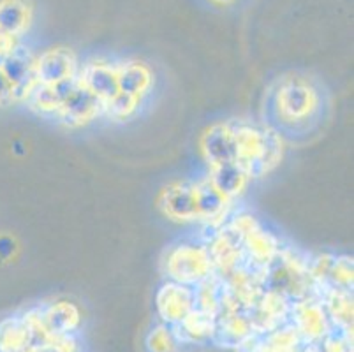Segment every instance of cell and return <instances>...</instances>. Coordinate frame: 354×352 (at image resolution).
<instances>
[{
    "mask_svg": "<svg viewBox=\"0 0 354 352\" xmlns=\"http://www.w3.org/2000/svg\"><path fill=\"white\" fill-rule=\"evenodd\" d=\"M224 225L236 234L247 263L256 268L268 266L284 248L282 238L250 212L231 213Z\"/></svg>",
    "mask_w": 354,
    "mask_h": 352,
    "instance_id": "277c9868",
    "label": "cell"
},
{
    "mask_svg": "<svg viewBox=\"0 0 354 352\" xmlns=\"http://www.w3.org/2000/svg\"><path fill=\"white\" fill-rule=\"evenodd\" d=\"M162 271L167 280L194 287L215 275L214 264L205 240H178L166 248Z\"/></svg>",
    "mask_w": 354,
    "mask_h": 352,
    "instance_id": "3957f363",
    "label": "cell"
},
{
    "mask_svg": "<svg viewBox=\"0 0 354 352\" xmlns=\"http://www.w3.org/2000/svg\"><path fill=\"white\" fill-rule=\"evenodd\" d=\"M265 289L275 290L288 299H298L304 296L315 295L314 284L308 273V257L301 256L292 247H286L281 254L263 268Z\"/></svg>",
    "mask_w": 354,
    "mask_h": 352,
    "instance_id": "5b68a950",
    "label": "cell"
},
{
    "mask_svg": "<svg viewBox=\"0 0 354 352\" xmlns=\"http://www.w3.org/2000/svg\"><path fill=\"white\" fill-rule=\"evenodd\" d=\"M196 206H198V222L208 229L221 228L231 215L233 203L227 201L208 180V176L196 180Z\"/></svg>",
    "mask_w": 354,
    "mask_h": 352,
    "instance_id": "e0dca14e",
    "label": "cell"
},
{
    "mask_svg": "<svg viewBox=\"0 0 354 352\" xmlns=\"http://www.w3.org/2000/svg\"><path fill=\"white\" fill-rule=\"evenodd\" d=\"M102 118V106L97 101V97L90 92L88 89L82 85L76 77V86L73 92L67 95L62 108L57 111V115L51 118L64 129L76 131V129H85L90 124Z\"/></svg>",
    "mask_w": 354,
    "mask_h": 352,
    "instance_id": "52a82bcc",
    "label": "cell"
},
{
    "mask_svg": "<svg viewBox=\"0 0 354 352\" xmlns=\"http://www.w3.org/2000/svg\"><path fill=\"white\" fill-rule=\"evenodd\" d=\"M252 335L254 328L249 317V310H222L221 314L217 315V328H215L214 342H217L222 347L238 349Z\"/></svg>",
    "mask_w": 354,
    "mask_h": 352,
    "instance_id": "ffe728a7",
    "label": "cell"
},
{
    "mask_svg": "<svg viewBox=\"0 0 354 352\" xmlns=\"http://www.w3.org/2000/svg\"><path fill=\"white\" fill-rule=\"evenodd\" d=\"M331 326L339 331L353 335V290L339 289V287H326L317 293Z\"/></svg>",
    "mask_w": 354,
    "mask_h": 352,
    "instance_id": "7402d4cb",
    "label": "cell"
},
{
    "mask_svg": "<svg viewBox=\"0 0 354 352\" xmlns=\"http://www.w3.org/2000/svg\"><path fill=\"white\" fill-rule=\"evenodd\" d=\"M156 308L164 324H180L194 310V289L166 280L156 293Z\"/></svg>",
    "mask_w": 354,
    "mask_h": 352,
    "instance_id": "5bb4252c",
    "label": "cell"
},
{
    "mask_svg": "<svg viewBox=\"0 0 354 352\" xmlns=\"http://www.w3.org/2000/svg\"><path fill=\"white\" fill-rule=\"evenodd\" d=\"M74 86H76V77L53 83V85H37L25 101V106L37 116L53 118L57 111L62 108L64 101L73 92Z\"/></svg>",
    "mask_w": 354,
    "mask_h": 352,
    "instance_id": "44dd1931",
    "label": "cell"
},
{
    "mask_svg": "<svg viewBox=\"0 0 354 352\" xmlns=\"http://www.w3.org/2000/svg\"><path fill=\"white\" fill-rule=\"evenodd\" d=\"M205 243L208 247V254H210L212 264H214L215 275L221 277V279L230 275L231 271L247 263L240 240L224 224L221 228L212 229V234L205 238Z\"/></svg>",
    "mask_w": 354,
    "mask_h": 352,
    "instance_id": "8fae6325",
    "label": "cell"
},
{
    "mask_svg": "<svg viewBox=\"0 0 354 352\" xmlns=\"http://www.w3.org/2000/svg\"><path fill=\"white\" fill-rule=\"evenodd\" d=\"M207 176L212 182V185L231 203H234V199L240 198L241 194L247 190L249 183L252 182L247 176L245 171L241 169L236 163L218 164V166L210 167Z\"/></svg>",
    "mask_w": 354,
    "mask_h": 352,
    "instance_id": "cb8c5ba5",
    "label": "cell"
},
{
    "mask_svg": "<svg viewBox=\"0 0 354 352\" xmlns=\"http://www.w3.org/2000/svg\"><path fill=\"white\" fill-rule=\"evenodd\" d=\"M16 252H18V243H16L15 237L2 232L0 234V261L6 263V261L15 259Z\"/></svg>",
    "mask_w": 354,
    "mask_h": 352,
    "instance_id": "d6a6232c",
    "label": "cell"
},
{
    "mask_svg": "<svg viewBox=\"0 0 354 352\" xmlns=\"http://www.w3.org/2000/svg\"><path fill=\"white\" fill-rule=\"evenodd\" d=\"M353 257L342 256V254H339V256L333 254L330 268H328L326 279H324L323 286L317 289V293L321 289H326V287H339V289L353 290Z\"/></svg>",
    "mask_w": 354,
    "mask_h": 352,
    "instance_id": "83f0119b",
    "label": "cell"
},
{
    "mask_svg": "<svg viewBox=\"0 0 354 352\" xmlns=\"http://www.w3.org/2000/svg\"><path fill=\"white\" fill-rule=\"evenodd\" d=\"M300 352H319V349H317V345H305Z\"/></svg>",
    "mask_w": 354,
    "mask_h": 352,
    "instance_id": "d590c367",
    "label": "cell"
},
{
    "mask_svg": "<svg viewBox=\"0 0 354 352\" xmlns=\"http://www.w3.org/2000/svg\"><path fill=\"white\" fill-rule=\"evenodd\" d=\"M145 345H147L148 352H176L180 340L173 326L160 322L147 335Z\"/></svg>",
    "mask_w": 354,
    "mask_h": 352,
    "instance_id": "f1b7e54d",
    "label": "cell"
},
{
    "mask_svg": "<svg viewBox=\"0 0 354 352\" xmlns=\"http://www.w3.org/2000/svg\"><path fill=\"white\" fill-rule=\"evenodd\" d=\"M333 101L321 77L289 71L266 86L261 116L263 125L288 145H307L328 125Z\"/></svg>",
    "mask_w": 354,
    "mask_h": 352,
    "instance_id": "6da1fadb",
    "label": "cell"
},
{
    "mask_svg": "<svg viewBox=\"0 0 354 352\" xmlns=\"http://www.w3.org/2000/svg\"><path fill=\"white\" fill-rule=\"evenodd\" d=\"M16 43H18L16 39L8 37V35H4L2 32H0V57H4V55L8 53V51L11 50Z\"/></svg>",
    "mask_w": 354,
    "mask_h": 352,
    "instance_id": "836d02e7",
    "label": "cell"
},
{
    "mask_svg": "<svg viewBox=\"0 0 354 352\" xmlns=\"http://www.w3.org/2000/svg\"><path fill=\"white\" fill-rule=\"evenodd\" d=\"M176 331L180 344L182 342H191V344H203V342L214 340L215 328H217V317L208 314H203L199 310H192L187 317L180 324L173 326Z\"/></svg>",
    "mask_w": 354,
    "mask_h": 352,
    "instance_id": "d4e9b609",
    "label": "cell"
},
{
    "mask_svg": "<svg viewBox=\"0 0 354 352\" xmlns=\"http://www.w3.org/2000/svg\"><path fill=\"white\" fill-rule=\"evenodd\" d=\"M39 315L51 337H74L83 322L82 310L67 299L39 306Z\"/></svg>",
    "mask_w": 354,
    "mask_h": 352,
    "instance_id": "ac0fdd59",
    "label": "cell"
},
{
    "mask_svg": "<svg viewBox=\"0 0 354 352\" xmlns=\"http://www.w3.org/2000/svg\"><path fill=\"white\" fill-rule=\"evenodd\" d=\"M289 308H291V299L279 295L275 290H263V295L249 310L254 333H268L288 324Z\"/></svg>",
    "mask_w": 354,
    "mask_h": 352,
    "instance_id": "9a60e30c",
    "label": "cell"
},
{
    "mask_svg": "<svg viewBox=\"0 0 354 352\" xmlns=\"http://www.w3.org/2000/svg\"><path fill=\"white\" fill-rule=\"evenodd\" d=\"M0 69L4 71L9 82L15 86L16 104H25L32 90L37 86L35 76V55L30 48L16 43L4 57H0Z\"/></svg>",
    "mask_w": 354,
    "mask_h": 352,
    "instance_id": "ba28073f",
    "label": "cell"
},
{
    "mask_svg": "<svg viewBox=\"0 0 354 352\" xmlns=\"http://www.w3.org/2000/svg\"><path fill=\"white\" fill-rule=\"evenodd\" d=\"M304 347L300 335L288 322L268 333H254L236 349V352H300Z\"/></svg>",
    "mask_w": 354,
    "mask_h": 352,
    "instance_id": "d6986e66",
    "label": "cell"
},
{
    "mask_svg": "<svg viewBox=\"0 0 354 352\" xmlns=\"http://www.w3.org/2000/svg\"><path fill=\"white\" fill-rule=\"evenodd\" d=\"M192 289H194V308L203 312V314L217 317L222 312L224 295H226L224 282H222L221 277L212 275L210 279L203 280V282H199Z\"/></svg>",
    "mask_w": 354,
    "mask_h": 352,
    "instance_id": "4316f807",
    "label": "cell"
},
{
    "mask_svg": "<svg viewBox=\"0 0 354 352\" xmlns=\"http://www.w3.org/2000/svg\"><path fill=\"white\" fill-rule=\"evenodd\" d=\"M80 69L78 57L71 48L53 46L35 55L37 85H53L76 77Z\"/></svg>",
    "mask_w": 354,
    "mask_h": 352,
    "instance_id": "7c38bea8",
    "label": "cell"
},
{
    "mask_svg": "<svg viewBox=\"0 0 354 352\" xmlns=\"http://www.w3.org/2000/svg\"><path fill=\"white\" fill-rule=\"evenodd\" d=\"M199 148L208 169L218 164L234 163L233 122H217L210 125L203 132Z\"/></svg>",
    "mask_w": 354,
    "mask_h": 352,
    "instance_id": "2e32d148",
    "label": "cell"
},
{
    "mask_svg": "<svg viewBox=\"0 0 354 352\" xmlns=\"http://www.w3.org/2000/svg\"><path fill=\"white\" fill-rule=\"evenodd\" d=\"M115 71L122 95L148 104V99L156 89V74L152 67L136 58H125L115 62Z\"/></svg>",
    "mask_w": 354,
    "mask_h": 352,
    "instance_id": "4fadbf2b",
    "label": "cell"
},
{
    "mask_svg": "<svg viewBox=\"0 0 354 352\" xmlns=\"http://www.w3.org/2000/svg\"><path fill=\"white\" fill-rule=\"evenodd\" d=\"M210 2H212V4L218 6V8H227V6L234 4L236 0H210Z\"/></svg>",
    "mask_w": 354,
    "mask_h": 352,
    "instance_id": "e575fe53",
    "label": "cell"
},
{
    "mask_svg": "<svg viewBox=\"0 0 354 352\" xmlns=\"http://www.w3.org/2000/svg\"><path fill=\"white\" fill-rule=\"evenodd\" d=\"M315 345L319 352H353V335H347L333 328L319 344Z\"/></svg>",
    "mask_w": 354,
    "mask_h": 352,
    "instance_id": "4dcf8cb0",
    "label": "cell"
},
{
    "mask_svg": "<svg viewBox=\"0 0 354 352\" xmlns=\"http://www.w3.org/2000/svg\"><path fill=\"white\" fill-rule=\"evenodd\" d=\"M28 345H32V335L24 314L0 321V352H25Z\"/></svg>",
    "mask_w": 354,
    "mask_h": 352,
    "instance_id": "484cf974",
    "label": "cell"
},
{
    "mask_svg": "<svg viewBox=\"0 0 354 352\" xmlns=\"http://www.w3.org/2000/svg\"><path fill=\"white\" fill-rule=\"evenodd\" d=\"M234 163L245 171L250 180L272 173L284 157V141L263 124L233 122Z\"/></svg>",
    "mask_w": 354,
    "mask_h": 352,
    "instance_id": "7a4b0ae2",
    "label": "cell"
},
{
    "mask_svg": "<svg viewBox=\"0 0 354 352\" xmlns=\"http://www.w3.org/2000/svg\"><path fill=\"white\" fill-rule=\"evenodd\" d=\"M25 352H80V347L74 337H53L28 345Z\"/></svg>",
    "mask_w": 354,
    "mask_h": 352,
    "instance_id": "f546056e",
    "label": "cell"
},
{
    "mask_svg": "<svg viewBox=\"0 0 354 352\" xmlns=\"http://www.w3.org/2000/svg\"><path fill=\"white\" fill-rule=\"evenodd\" d=\"M157 206L166 219L178 224L198 222V206H196V182L192 180H176L162 187L157 198Z\"/></svg>",
    "mask_w": 354,
    "mask_h": 352,
    "instance_id": "9c48e42d",
    "label": "cell"
},
{
    "mask_svg": "<svg viewBox=\"0 0 354 352\" xmlns=\"http://www.w3.org/2000/svg\"><path fill=\"white\" fill-rule=\"evenodd\" d=\"M78 82L85 89L97 97V101L102 106V116H104L106 108L120 95L117 82V71H115V62L104 60V58H92L85 64H80Z\"/></svg>",
    "mask_w": 354,
    "mask_h": 352,
    "instance_id": "30bf717a",
    "label": "cell"
},
{
    "mask_svg": "<svg viewBox=\"0 0 354 352\" xmlns=\"http://www.w3.org/2000/svg\"><path fill=\"white\" fill-rule=\"evenodd\" d=\"M288 322L296 329V333L300 335L305 345L319 344L333 329L326 310H324L317 295L292 299Z\"/></svg>",
    "mask_w": 354,
    "mask_h": 352,
    "instance_id": "8992f818",
    "label": "cell"
},
{
    "mask_svg": "<svg viewBox=\"0 0 354 352\" xmlns=\"http://www.w3.org/2000/svg\"><path fill=\"white\" fill-rule=\"evenodd\" d=\"M12 104H16L15 86L8 80L4 71L0 69V108H9Z\"/></svg>",
    "mask_w": 354,
    "mask_h": 352,
    "instance_id": "1f68e13d",
    "label": "cell"
},
{
    "mask_svg": "<svg viewBox=\"0 0 354 352\" xmlns=\"http://www.w3.org/2000/svg\"><path fill=\"white\" fill-rule=\"evenodd\" d=\"M34 21L32 0H0V32L8 37H24Z\"/></svg>",
    "mask_w": 354,
    "mask_h": 352,
    "instance_id": "603a6c76",
    "label": "cell"
}]
</instances>
